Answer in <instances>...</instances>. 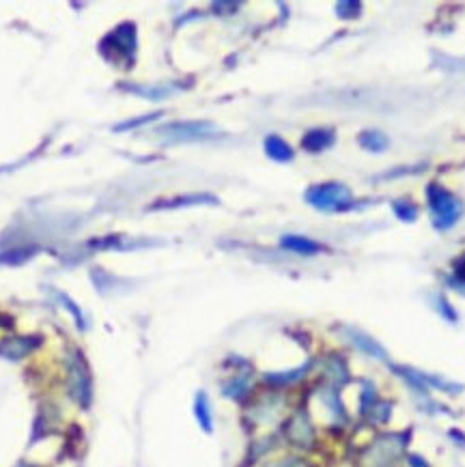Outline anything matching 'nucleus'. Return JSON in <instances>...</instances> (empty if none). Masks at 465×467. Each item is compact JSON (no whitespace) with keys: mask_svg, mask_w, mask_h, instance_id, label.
<instances>
[{"mask_svg":"<svg viewBox=\"0 0 465 467\" xmlns=\"http://www.w3.org/2000/svg\"><path fill=\"white\" fill-rule=\"evenodd\" d=\"M412 431H385L373 437L360 454L362 467H399L407 456Z\"/></svg>","mask_w":465,"mask_h":467,"instance_id":"1","label":"nucleus"},{"mask_svg":"<svg viewBox=\"0 0 465 467\" xmlns=\"http://www.w3.org/2000/svg\"><path fill=\"white\" fill-rule=\"evenodd\" d=\"M427 200H429V211H431V224L435 230L444 232L456 226L465 209L456 194H452L439 183H429Z\"/></svg>","mask_w":465,"mask_h":467,"instance_id":"2","label":"nucleus"},{"mask_svg":"<svg viewBox=\"0 0 465 467\" xmlns=\"http://www.w3.org/2000/svg\"><path fill=\"white\" fill-rule=\"evenodd\" d=\"M306 203L313 205L319 211H328V213H338V211H347L356 207V198L349 186L338 183V181H330V183H319L308 188L304 194Z\"/></svg>","mask_w":465,"mask_h":467,"instance_id":"3","label":"nucleus"},{"mask_svg":"<svg viewBox=\"0 0 465 467\" xmlns=\"http://www.w3.org/2000/svg\"><path fill=\"white\" fill-rule=\"evenodd\" d=\"M166 142H198L209 140L220 134V129L209 121H175L158 129Z\"/></svg>","mask_w":465,"mask_h":467,"instance_id":"4","label":"nucleus"},{"mask_svg":"<svg viewBox=\"0 0 465 467\" xmlns=\"http://www.w3.org/2000/svg\"><path fill=\"white\" fill-rule=\"evenodd\" d=\"M341 334L345 338L347 345H351L358 353L370 358V360H377V362H385L390 364V353H388V349L377 340L373 338L368 332L360 330V328H353V326H343L341 328Z\"/></svg>","mask_w":465,"mask_h":467,"instance_id":"5","label":"nucleus"},{"mask_svg":"<svg viewBox=\"0 0 465 467\" xmlns=\"http://www.w3.org/2000/svg\"><path fill=\"white\" fill-rule=\"evenodd\" d=\"M284 437L293 448L308 450L315 444V426L306 409H297L284 424Z\"/></svg>","mask_w":465,"mask_h":467,"instance_id":"6","label":"nucleus"},{"mask_svg":"<svg viewBox=\"0 0 465 467\" xmlns=\"http://www.w3.org/2000/svg\"><path fill=\"white\" fill-rule=\"evenodd\" d=\"M321 375H324V383L330 385V387H336V390H341V387L351 383L349 362L338 353H330L328 358H324Z\"/></svg>","mask_w":465,"mask_h":467,"instance_id":"7","label":"nucleus"},{"mask_svg":"<svg viewBox=\"0 0 465 467\" xmlns=\"http://www.w3.org/2000/svg\"><path fill=\"white\" fill-rule=\"evenodd\" d=\"M106 43H119V52L114 60H127V65L134 60L136 56V26L134 24H123L119 28H114L110 35H106L104 39Z\"/></svg>","mask_w":465,"mask_h":467,"instance_id":"8","label":"nucleus"},{"mask_svg":"<svg viewBox=\"0 0 465 467\" xmlns=\"http://www.w3.org/2000/svg\"><path fill=\"white\" fill-rule=\"evenodd\" d=\"M336 142V131L330 127H317V129H308L301 138V146L310 153H321L334 146Z\"/></svg>","mask_w":465,"mask_h":467,"instance_id":"9","label":"nucleus"},{"mask_svg":"<svg viewBox=\"0 0 465 467\" xmlns=\"http://www.w3.org/2000/svg\"><path fill=\"white\" fill-rule=\"evenodd\" d=\"M69 387H71V394L80 401L82 405L89 403L91 397V385H89V375L85 370V364L78 360L71 368H69Z\"/></svg>","mask_w":465,"mask_h":467,"instance_id":"10","label":"nucleus"},{"mask_svg":"<svg viewBox=\"0 0 465 467\" xmlns=\"http://www.w3.org/2000/svg\"><path fill=\"white\" fill-rule=\"evenodd\" d=\"M315 366V362L313 360H306L301 366H297V368H293V370H282V372H267L263 379H265V383H269V385H274V387H284V385H293V383H297V381H301L308 372H310V368Z\"/></svg>","mask_w":465,"mask_h":467,"instance_id":"11","label":"nucleus"},{"mask_svg":"<svg viewBox=\"0 0 465 467\" xmlns=\"http://www.w3.org/2000/svg\"><path fill=\"white\" fill-rule=\"evenodd\" d=\"M422 383L427 385V390H437V392H444V394H450V397H456L465 390L463 383H456L452 379H446L442 375H435V372H427V370H418Z\"/></svg>","mask_w":465,"mask_h":467,"instance_id":"12","label":"nucleus"},{"mask_svg":"<svg viewBox=\"0 0 465 467\" xmlns=\"http://www.w3.org/2000/svg\"><path fill=\"white\" fill-rule=\"evenodd\" d=\"M250 387H252L250 372H237V375H232L226 383H222V394L226 399H232V401H244L250 394Z\"/></svg>","mask_w":465,"mask_h":467,"instance_id":"13","label":"nucleus"},{"mask_svg":"<svg viewBox=\"0 0 465 467\" xmlns=\"http://www.w3.org/2000/svg\"><path fill=\"white\" fill-rule=\"evenodd\" d=\"M280 246L289 252H295V254H304V257H313V254H319L324 252V246L308 240V237H301V235H284L280 240Z\"/></svg>","mask_w":465,"mask_h":467,"instance_id":"14","label":"nucleus"},{"mask_svg":"<svg viewBox=\"0 0 465 467\" xmlns=\"http://www.w3.org/2000/svg\"><path fill=\"white\" fill-rule=\"evenodd\" d=\"M194 418L198 422V426L205 433H213V409H211V401L207 397L205 390H198L194 397Z\"/></svg>","mask_w":465,"mask_h":467,"instance_id":"15","label":"nucleus"},{"mask_svg":"<svg viewBox=\"0 0 465 467\" xmlns=\"http://www.w3.org/2000/svg\"><path fill=\"white\" fill-rule=\"evenodd\" d=\"M265 153H267L269 160H274V162H278V164H287V162L293 160V149L289 146L287 140H282V138L276 136V134H272V136L265 138Z\"/></svg>","mask_w":465,"mask_h":467,"instance_id":"16","label":"nucleus"},{"mask_svg":"<svg viewBox=\"0 0 465 467\" xmlns=\"http://www.w3.org/2000/svg\"><path fill=\"white\" fill-rule=\"evenodd\" d=\"M190 205H218V198L211 194H188V196H177L164 203H155L151 209H179V207H190Z\"/></svg>","mask_w":465,"mask_h":467,"instance_id":"17","label":"nucleus"},{"mask_svg":"<svg viewBox=\"0 0 465 467\" xmlns=\"http://www.w3.org/2000/svg\"><path fill=\"white\" fill-rule=\"evenodd\" d=\"M358 144L368 153H383L388 146H390V138H388L385 131H381V129H364L358 136Z\"/></svg>","mask_w":465,"mask_h":467,"instance_id":"18","label":"nucleus"},{"mask_svg":"<svg viewBox=\"0 0 465 467\" xmlns=\"http://www.w3.org/2000/svg\"><path fill=\"white\" fill-rule=\"evenodd\" d=\"M280 409H282V399L278 394H272V397H267L259 403L257 412H252L255 422L257 424H269L280 416Z\"/></svg>","mask_w":465,"mask_h":467,"instance_id":"19","label":"nucleus"},{"mask_svg":"<svg viewBox=\"0 0 465 467\" xmlns=\"http://www.w3.org/2000/svg\"><path fill=\"white\" fill-rule=\"evenodd\" d=\"M392 412H395V405H392L390 401L379 399V401L370 407V412L364 416V420H366L368 424H373V426H383V424L390 422Z\"/></svg>","mask_w":465,"mask_h":467,"instance_id":"20","label":"nucleus"},{"mask_svg":"<svg viewBox=\"0 0 465 467\" xmlns=\"http://www.w3.org/2000/svg\"><path fill=\"white\" fill-rule=\"evenodd\" d=\"M377 401H379L377 385H375L370 379H364V381H362V397H360V416L364 418Z\"/></svg>","mask_w":465,"mask_h":467,"instance_id":"21","label":"nucleus"},{"mask_svg":"<svg viewBox=\"0 0 465 467\" xmlns=\"http://www.w3.org/2000/svg\"><path fill=\"white\" fill-rule=\"evenodd\" d=\"M431 306L435 308V313L444 319V321H448V323H459V315H456V310L452 308V304L444 297V295H433L431 297Z\"/></svg>","mask_w":465,"mask_h":467,"instance_id":"22","label":"nucleus"},{"mask_svg":"<svg viewBox=\"0 0 465 467\" xmlns=\"http://www.w3.org/2000/svg\"><path fill=\"white\" fill-rule=\"evenodd\" d=\"M392 211H395V215H397L399 220H403V222H416V220H418V207H416L412 200H407V198L395 200V203H392Z\"/></svg>","mask_w":465,"mask_h":467,"instance_id":"23","label":"nucleus"},{"mask_svg":"<svg viewBox=\"0 0 465 467\" xmlns=\"http://www.w3.org/2000/svg\"><path fill=\"white\" fill-rule=\"evenodd\" d=\"M336 14L343 20H356L362 16V5L356 3V0H349V3H338L336 5Z\"/></svg>","mask_w":465,"mask_h":467,"instance_id":"24","label":"nucleus"},{"mask_svg":"<svg viewBox=\"0 0 465 467\" xmlns=\"http://www.w3.org/2000/svg\"><path fill=\"white\" fill-rule=\"evenodd\" d=\"M452 274H454V280L465 286V254H461L459 259H454L452 263Z\"/></svg>","mask_w":465,"mask_h":467,"instance_id":"25","label":"nucleus"},{"mask_svg":"<svg viewBox=\"0 0 465 467\" xmlns=\"http://www.w3.org/2000/svg\"><path fill=\"white\" fill-rule=\"evenodd\" d=\"M160 117V112H153V114H146V117H142V119H132V121H127V123H123V125H119V127H114L117 131H123V129H129V127H138V125H144V123H149V121H155Z\"/></svg>","mask_w":465,"mask_h":467,"instance_id":"26","label":"nucleus"},{"mask_svg":"<svg viewBox=\"0 0 465 467\" xmlns=\"http://www.w3.org/2000/svg\"><path fill=\"white\" fill-rule=\"evenodd\" d=\"M405 463H407V467H431V463L422 454H414V452H407Z\"/></svg>","mask_w":465,"mask_h":467,"instance_id":"27","label":"nucleus"},{"mask_svg":"<svg viewBox=\"0 0 465 467\" xmlns=\"http://www.w3.org/2000/svg\"><path fill=\"white\" fill-rule=\"evenodd\" d=\"M448 437H452V439H459V444H461V446H465V435H461L459 431H454V429H452V431L448 433Z\"/></svg>","mask_w":465,"mask_h":467,"instance_id":"28","label":"nucleus"}]
</instances>
